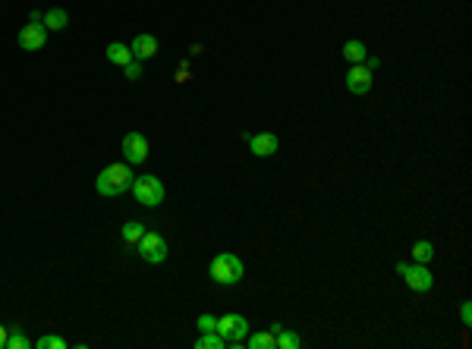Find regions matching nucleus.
Listing matches in <instances>:
<instances>
[{
    "mask_svg": "<svg viewBox=\"0 0 472 349\" xmlns=\"http://www.w3.org/2000/svg\"><path fill=\"white\" fill-rule=\"evenodd\" d=\"M7 337H10V328L0 324V349H7Z\"/></svg>",
    "mask_w": 472,
    "mask_h": 349,
    "instance_id": "obj_25",
    "label": "nucleus"
},
{
    "mask_svg": "<svg viewBox=\"0 0 472 349\" xmlns=\"http://www.w3.org/2000/svg\"><path fill=\"white\" fill-rule=\"evenodd\" d=\"M132 170L130 164H107L101 173H98L95 179V189L101 192V195H107V199H116V195H123L126 189L132 186Z\"/></svg>",
    "mask_w": 472,
    "mask_h": 349,
    "instance_id": "obj_1",
    "label": "nucleus"
},
{
    "mask_svg": "<svg viewBox=\"0 0 472 349\" xmlns=\"http://www.w3.org/2000/svg\"><path fill=\"white\" fill-rule=\"evenodd\" d=\"M130 51H132L136 60H151V57L157 54V38L155 35H136L132 44H130Z\"/></svg>",
    "mask_w": 472,
    "mask_h": 349,
    "instance_id": "obj_11",
    "label": "nucleus"
},
{
    "mask_svg": "<svg viewBox=\"0 0 472 349\" xmlns=\"http://www.w3.org/2000/svg\"><path fill=\"white\" fill-rule=\"evenodd\" d=\"M136 246H139V258L148 261V265H161V261H167V240L161 236V233L145 230V236L136 242Z\"/></svg>",
    "mask_w": 472,
    "mask_h": 349,
    "instance_id": "obj_5",
    "label": "nucleus"
},
{
    "mask_svg": "<svg viewBox=\"0 0 472 349\" xmlns=\"http://www.w3.org/2000/svg\"><path fill=\"white\" fill-rule=\"evenodd\" d=\"M227 340L218 334V330H208V334H202L199 340H195V349H224Z\"/></svg>",
    "mask_w": 472,
    "mask_h": 349,
    "instance_id": "obj_15",
    "label": "nucleus"
},
{
    "mask_svg": "<svg viewBox=\"0 0 472 349\" xmlns=\"http://www.w3.org/2000/svg\"><path fill=\"white\" fill-rule=\"evenodd\" d=\"M42 26L48 28V32H63V28L69 26V16H67V10H48L44 13V19H42Z\"/></svg>",
    "mask_w": 472,
    "mask_h": 349,
    "instance_id": "obj_13",
    "label": "nucleus"
},
{
    "mask_svg": "<svg viewBox=\"0 0 472 349\" xmlns=\"http://www.w3.org/2000/svg\"><path fill=\"white\" fill-rule=\"evenodd\" d=\"M35 346L38 349H67V340H63V337H54V334H44Z\"/></svg>",
    "mask_w": 472,
    "mask_h": 349,
    "instance_id": "obj_21",
    "label": "nucleus"
},
{
    "mask_svg": "<svg viewBox=\"0 0 472 349\" xmlns=\"http://www.w3.org/2000/svg\"><path fill=\"white\" fill-rule=\"evenodd\" d=\"M397 274L403 277V283L412 293H431V287H435V277H431L428 265H419V261H400Z\"/></svg>",
    "mask_w": 472,
    "mask_h": 349,
    "instance_id": "obj_4",
    "label": "nucleus"
},
{
    "mask_svg": "<svg viewBox=\"0 0 472 349\" xmlns=\"http://www.w3.org/2000/svg\"><path fill=\"white\" fill-rule=\"evenodd\" d=\"M343 57H347L349 63H362L365 57H369V51H365L362 42H347L343 44Z\"/></svg>",
    "mask_w": 472,
    "mask_h": 349,
    "instance_id": "obj_16",
    "label": "nucleus"
},
{
    "mask_svg": "<svg viewBox=\"0 0 472 349\" xmlns=\"http://www.w3.org/2000/svg\"><path fill=\"white\" fill-rule=\"evenodd\" d=\"M130 189H132V195H136L139 205H145V208H157L161 202H164V183H161L157 177H151V173L136 177Z\"/></svg>",
    "mask_w": 472,
    "mask_h": 349,
    "instance_id": "obj_3",
    "label": "nucleus"
},
{
    "mask_svg": "<svg viewBox=\"0 0 472 349\" xmlns=\"http://www.w3.org/2000/svg\"><path fill=\"white\" fill-rule=\"evenodd\" d=\"M123 75L130 79V82H136V79H142V60H132L123 66Z\"/></svg>",
    "mask_w": 472,
    "mask_h": 349,
    "instance_id": "obj_22",
    "label": "nucleus"
},
{
    "mask_svg": "<svg viewBox=\"0 0 472 349\" xmlns=\"http://www.w3.org/2000/svg\"><path fill=\"white\" fill-rule=\"evenodd\" d=\"M104 57H107L114 66H126V63H132L136 57H132V51L126 48V44H120V42H114V44H107V51H104Z\"/></svg>",
    "mask_w": 472,
    "mask_h": 349,
    "instance_id": "obj_12",
    "label": "nucleus"
},
{
    "mask_svg": "<svg viewBox=\"0 0 472 349\" xmlns=\"http://www.w3.org/2000/svg\"><path fill=\"white\" fill-rule=\"evenodd\" d=\"M214 330L227 340V346H233V343H243L249 337V321L243 315H224L218 318V328Z\"/></svg>",
    "mask_w": 472,
    "mask_h": 349,
    "instance_id": "obj_6",
    "label": "nucleus"
},
{
    "mask_svg": "<svg viewBox=\"0 0 472 349\" xmlns=\"http://www.w3.org/2000/svg\"><path fill=\"white\" fill-rule=\"evenodd\" d=\"M208 274H211V280L218 283V287H236V283L243 280V261L233 252H220L211 258Z\"/></svg>",
    "mask_w": 472,
    "mask_h": 349,
    "instance_id": "obj_2",
    "label": "nucleus"
},
{
    "mask_svg": "<svg viewBox=\"0 0 472 349\" xmlns=\"http://www.w3.org/2000/svg\"><path fill=\"white\" fill-rule=\"evenodd\" d=\"M375 82V73H372L365 63H349V73H347V89L353 95H365Z\"/></svg>",
    "mask_w": 472,
    "mask_h": 349,
    "instance_id": "obj_9",
    "label": "nucleus"
},
{
    "mask_svg": "<svg viewBox=\"0 0 472 349\" xmlns=\"http://www.w3.org/2000/svg\"><path fill=\"white\" fill-rule=\"evenodd\" d=\"M218 328V318L214 315H199V330L202 334H208V330H214Z\"/></svg>",
    "mask_w": 472,
    "mask_h": 349,
    "instance_id": "obj_23",
    "label": "nucleus"
},
{
    "mask_svg": "<svg viewBox=\"0 0 472 349\" xmlns=\"http://www.w3.org/2000/svg\"><path fill=\"white\" fill-rule=\"evenodd\" d=\"M299 334L296 330H290V328H281L277 330V349H299Z\"/></svg>",
    "mask_w": 472,
    "mask_h": 349,
    "instance_id": "obj_18",
    "label": "nucleus"
},
{
    "mask_svg": "<svg viewBox=\"0 0 472 349\" xmlns=\"http://www.w3.org/2000/svg\"><path fill=\"white\" fill-rule=\"evenodd\" d=\"M246 346L249 349H277V334H271V330L252 334V337H246Z\"/></svg>",
    "mask_w": 472,
    "mask_h": 349,
    "instance_id": "obj_14",
    "label": "nucleus"
},
{
    "mask_svg": "<svg viewBox=\"0 0 472 349\" xmlns=\"http://www.w3.org/2000/svg\"><path fill=\"white\" fill-rule=\"evenodd\" d=\"M246 145L252 148L255 158H271L281 148V138L274 136V132H246Z\"/></svg>",
    "mask_w": 472,
    "mask_h": 349,
    "instance_id": "obj_8",
    "label": "nucleus"
},
{
    "mask_svg": "<svg viewBox=\"0 0 472 349\" xmlns=\"http://www.w3.org/2000/svg\"><path fill=\"white\" fill-rule=\"evenodd\" d=\"M123 158L126 164H145L148 161V138L142 132H126L123 136Z\"/></svg>",
    "mask_w": 472,
    "mask_h": 349,
    "instance_id": "obj_7",
    "label": "nucleus"
},
{
    "mask_svg": "<svg viewBox=\"0 0 472 349\" xmlns=\"http://www.w3.org/2000/svg\"><path fill=\"white\" fill-rule=\"evenodd\" d=\"M120 236H123V242H139V240L145 236V224H139V220H130V224H123Z\"/></svg>",
    "mask_w": 472,
    "mask_h": 349,
    "instance_id": "obj_19",
    "label": "nucleus"
},
{
    "mask_svg": "<svg viewBox=\"0 0 472 349\" xmlns=\"http://www.w3.org/2000/svg\"><path fill=\"white\" fill-rule=\"evenodd\" d=\"M431 258H435V246H431L428 240H419L416 246H412V261H419V265H428Z\"/></svg>",
    "mask_w": 472,
    "mask_h": 349,
    "instance_id": "obj_17",
    "label": "nucleus"
},
{
    "mask_svg": "<svg viewBox=\"0 0 472 349\" xmlns=\"http://www.w3.org/2000/svg\"><path fill=\"white\" fill-rule=\"evenodd\" d=\"M460 318H463V324H466V328H469V324H472V305H469V302H463V308H460Z\"/></svg>",
    "mask_w": 472,
    "mask_h": 349,
    "instance_id": "obj_24",
    "label": "nucleus"
},
{
    "mask_svg": "<svg viewBox=\"0 0 472 349\" xmlns=\"http://www.w3.org/2000/svg\"><path fill=\"white\" fill-rule=\"evenodd\" d=\"M16 42H19L22 51H42L44 44H48V28H44L42 22H28V26H22Z\"/></svg>",
    "mask_w": 472,
    "mask_h": 349,
    "instance_id": "obj_10",
    "label": "nucleus"
},
{
    "mask_svg": "<svg viewBox=\"0 0 472 349\" xmlns=\"http://www.w3.org/2000/svg\"><path fill=\"white\" fill-rule=\"evenodd\" d=\"M28 337L22 334V328H10V337H7V349H28Z\"/></svg>",
    "mask_w": 472,
    "mask_h": 349,
    "instance_id": "obj_20",
    "label": "nucleus"
}]
</instances>
